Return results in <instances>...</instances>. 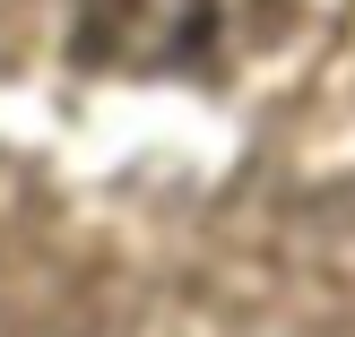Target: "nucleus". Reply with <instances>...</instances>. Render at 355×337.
I'll list each match as a JSON object with an SVG mask.
<instances>
[{"instance_id": "nucleus-1", "label": "nucleus", "mask_w": 355, "mask_h": 337, "mask_svg": "<svg viewBox=\"0 0 355 337\" xmlns=\"http://www.w3.org/2000/svg\"><path fill=\"white\" fill-rule=\"evenodd\" d=\"M277 0H78V52L96 69H208Z\"/></svg>"}]
</instances>
